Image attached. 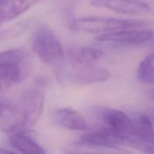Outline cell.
<instances>
[{"label": "cell", "instance_id": "obj_1", "mask_svg": "<svg viewBox=\"0 0 154 154\" xmlns=\"http://www.w3.org/2000/svg\"><path fill=\"white\" fill-rule=\"evenodd\" d=\"M29 72V57L23 49L0 53V96L23 81Z\"/></svg>", "mask_w": 154, "mask_h": 154}, {"label": "cell", "instance_id": "obj_2", "mask_svg": "<svg viewBox=\"0 0 154 154\" xmlns=\"http://www.w3.org/2000/svg\"><path fill=\"white\" fill-rule=\"evenodd\" d=\"M146 25L147 22L143 20L84 17L74 20L71 27L77 32L102 35L123 29H139Z\"/></svg>", "mask_w": 154, "mask_h": 154}, {"label": "cell", "instance_id": "obj_3", "mask_svg": "<svg viewBox=\"0 0 154 154\" xmlns=\"http://www.w3.org/2000/svg\"><path fill=\"white\" fill-rule=\"evenodd\" d=\"M32 50L39 60L47 66H63L65 51L58 38L46 26H41L32 36Z\"/></svg>", "mask_w": 154, "mask_h": 154}, {"label": "cell", "instance_id": "obj_4", "mask_svg": "<svg viewBox=\"0 0 154 154\" xmlns=\"http://www.w3.org/2000/svg\"><path fill=\"white\" fill-rule=\"evenodd\" d=\"M100 124L101 132L114 137L124 146L125 141L133 135V126L131 117L120 110L111 108H100L96 111Z\"/></svg>", "mask_w": 154, "mask_h": 154}, {"label": "cell", "instance_id": "obj_5", "mask_svg": "<svg viewBox=\"0 0 154 154\" xmlns=\"http://www.w3.org/2000/svg\"><path fill=\"white\" fill-rule=\"evenodd\" d=\"M46 87L45 80L38 78L23 95L19 104L25 113L29 127L34 126L42 114L45 106Z\"/></svg>", "mask_w": 154, "mask_h": 154}, {"label": "cell", "instance_id": "obj_6", "mask_svg": "<svg viewBox=\"0 0 154 154\" xmlns=\"http://www.w3.org/2000/svg\"><path fill=\"white\" fill-rule=\"evenodd\" d=\"M71 67V66H70ZM59 78L78 85H90L108 81L110 73L100 66L71 67L67 71L59 69Z\"/></svg>", "mask_w": 154, "mask_h": 154}, {"label": "cell", "instance_id": "obj_7", "mask_svg": "<svg viewBox=\"0 0 154 154\" xmlns=\"http://www.w3.org/2000/svg\"><path fill=\"white\" fill-rule=\"evenodd\" d=\"M27 127L28 122L20 105L0 99V130L12 135L23 132Z\"/></svg>", "mask_w": 154, "mask_h": 154}, {"label": "cell", "instance_id": "obj_8", "mask_svg": "<svg viewBox=\"0 0 154 154\" xmlns=\"http://www.w3.org/2000/svg\"><path fill=\"white\" fill-rule=\"evenodd\" d=\"M154 36L153 32L148 29H129L106 34L98 35L95 41L102 43L111 44L120 46L139 45L150 41Z\"/></svg>", "mask_w": 154, "mask_h": 154}, {"label": "cell", "instance_id": "obj_9", "mask_svg": "<svg viewBox=\"0 0 154 154\" xmlns=\"http://www.w3.org/2000/svg\"><path fill=\"white\" fill-rule=\"evenodd\" d=\"M90 5L129 16H140L151 10L150 6L142 0H93Z\"/></svg>", "mask_w": 154, "mask_h": 154}, {"label": "cell", "instance_id": "obj_10", "mask_svg": "<svg viewBox=\"0 0 154 154\" xmlns=\"http://www.w3.org/2000/svg\"><path fill=\"white\" fill-rule=\"evenodd\" d=\"M53 120L58 126L73 131H86L90 125L85 118L78 111L69 108L56 109L53 112Z\"/></svg>", "mask_w": 154, "mask_h": 154}, {"label": "cell", "instance_id": "obj_11", "mask_svg": "<svg viewBox=\"0 0 154 154\" xmlns=\"http://www.w3.org/2000/svg\"><path fill=\"white\" fill-rule=\"evenodd\" d=\"M66 154H131L129 150L121 147H113L80 140L64 147Z\"/></svg>", "mask_w": 154, "mask_h": 154}, {"label": "cell", "instance_id": "obj_12", "mask_svg": "<svg viewBox=\"0 0 154 154\" xmlns=\"http://www.w3.org/2000/svg\"><path fill=\"white\" fill-rule=\"evenodd\" d=\"M102 56V51L91 47H79L71 49L67 58L71 67L96 66Z\"/></svg>", "mask_w": 154, "mask_h": 154}, {"label": "cell", "instance_id": "obj_13", "mask_svg": "<svg viewBox=\"0 0 154 154\" xmlns=\"http://www.w3.org/2000/svg\"><path fill=\"white\" fill-rule=\"evenodd\" d=\"M38 0H0V24L19 17Z\"/></svg>", "mask_w": 154, "mask_h": 154}, {"label": "cell", "instance_id": "obj_14", "mask_svg": "<svg viewBox=\"0 0 154 154\" xmlns=\"http://www.w3.org/2000/svg\"><path fill=\"white\" fill-rule=\"evenodd\" d=\"M11 145L23 154H45V150L32 137L24 132L11 135L9 138Z\"/></svg>", "mask_w": 154, "mask_h": 154}, {"label": "cell", "instance_id": "obj_15", "mask_svg": "<svg viewBox=\"0 0 154 154\" xmlns=\"http://www.w3.org/2000/svg\"><path fill=\"white\" fill-rule=\"evenodd\" d=\"M133 135L144 139H153L154 128L151 120L143 114H135L132 117Z\"/></svg>", "mask_w": 154, "mask_h": 154}, {"label": "cell", "instance_id": "obj_16", "mask_svg": "<svg viewBox=\"0 0 154 154\" xmlns=\"http://www.w3.org/2000/svg\"><path fill=\"white\" fill-rule=\"evenodd\" d=\"M137 76L141 82L154 84V54L143 59L138 66Z\"/></svg>", "mask_w": 154, "mask_h": 154}, {"label": "cell", "instance_id": "obj_17", "mask_svg": "<svg viewBox=\"0 0 154 154\" xmlns=\"http://www.w3.org/2000/svg\"><path fill=\"white\" fill-rule=\"evenodd\" d=\"M124 146L132 147L147 154H154V138L144 139L132 135L125 141Z\"/></svg>", "mask_w": 154, "mask_h": 154}, {"label": "cell", "instance_id": "obj_18", "mask_svg": "<svg viewBox=\"0 0 154 154\" xmlns=\"http://www.w3.org/2000/svg\"><path fill=\"white\" fill-rule=\"evenodd\" d=\"M29 23L27 20L21 21V22L15 24L13 26L8 29L0 34V41L11 38L18 35L26 29L27 27L29 26Z\"/></svg>", "mask_w": 154, "mask_h": 154}, {"label": "cell", "instance_id": "obj_19", "mask_svg": "<svg viewBox=\"0 0 154 154\" xmlns=\"http://www.w3.org/2000/svg\"><path fill=\"white\" fill-rule=\"evenodd\" d=\"M147 96H148V97L150 98L151 100L154 101V87L149 90L148 93H147Z\"/></svg>", "mask_w": 154, "mask_h": 154}, {"label": "cell", "instance_id": "obj_20", "mask_svg": "<svg viewBox=\"0 0 154 154\" xmlns=\"http://www.w3.org/2000/svg\"><path fill=\"white\" fill-rule=\"evenodd\" d=\"M0 154H16L13 152L10 151V150H5V149L0 148Z\"/></svg>", "mask_w": 154, "mask_h": 154}]
</instances>
